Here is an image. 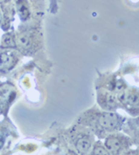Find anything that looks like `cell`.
I'll list each match as a JSON object with an SVG mask.
<instances>
[{
  "instance_id": "cell-2",
  "label": "cell",
  "mask_w": 139,
  "mask_h": 155,
  "mask_svg": "<svg viewBox=\"0 0 139 155\" xmlns=\"http://www.w3.org/2000/svg\"><path fill=\"white\" fill-rule=\"evenodd\" d=\"M99 124L106 129L112 130L117 127L118 118L112 113H104L99 118Z\"/></svg>"
},
{
  "instance_id": "cell-5",
  "label": "cell",
  "mask_w": 139,
  "mask_h": 155,
  "mask_svg": "<svg viewBox=\"0 0 139 155\" xmlns=\"http://www.w3.org/2000/svg\"><path fill=\"white\" fill-rule=\"evenodd\" d=\"M1 45L2 47H5V48H15L16 42H15L13 36L11 34H6L2 38Z\"/></svg>"
},
{
  "instance_id": "cell-6",
  "label": "cell",
  "mask_w": 139,
  "mask_h": 155,
  "mask_svg": "<svg viewBox=\"0 0 139 155\" xmlns=\"http://www.w3.org/2000/svg\"><path fill=\"white\" fill-rule=\"evenodd\" d=\"M18 42L21 47H23V48H29L31 46V38L27 34H21V35H19Z\"/></svg>"
},
{
  "instance_id": "cell-1",
  "label": "cell",
  "mask_w": 139,
  "mask_h": 155,
  "mask_svg": "<svg viewBox=\"0 0 139 155\" xmlns=\"http://www.w3.org/2000/svg\"><path fill=\"white\" fill-rule=\"evenodd\" d=\"M15 64V57L11 51H3L0 53V70L8 71Z\"/></svg>"
},
{
  "instance_id": "cell-9",
  "label": "cell",
  "mask_w": 139,
  "mask_h": 155,
  "mask_svg": "<svg viewBox=\"0 0 139 155\" xmlns=\"http://www.w3.org/2000/svg\"><path fill=\"white\" fill-rule=\"evenodd\" d=\"M2 20V13H1V11H0V22Z\"/></svg>"
},
{
  "instance_id": "cell-7",
  "label": "cell",
  "mask_w": 139,
  "mask_h": 155,
  "mask_svg": "<svg viewBox=\"0 0 139 155\" xmlns=\"http://www.w3.org/2000/svg\"><path fill=\"white\" fill-rule=\"evenodd\" d=\"M93 154H107V152L105 151L104 148L101 147H97L94 149Z\"/></svg>"
},
{
  "instance_id": "cell-3",
  "label": "cell",
  "mask_w": 139,
  "mask_h": 155,
  "mask_svg": "<svg viewBox=\"0 0 139 155\" xmlns=\"http://www.w3.org/2000/svg\"><path fill=\"white\" fill-rule=\"evenodd\" d=\"M90 141L87 138H81L76 143V148L79 153H85L90 147Z\"/></svg>"
},
{
  "instance_id": "cell-10",
  "label": "cell",
  "mask_w": 139,
  "mask_h": 155,
  "mask_svg": "<svg viewBox=\"0 0 139 155\" xmlns=\"http://www.w3.org/2000/svg\"><path fill=\"white\" fill-rule=\"evenodd\" d=\"M6 0H0V4H2V3H4V2H5Z\"/></svg>"
},
{
  "instance_id": "cell-8",
  "label": "cell",
  "mask_w": 139,
  "mask_h": 155,
  "mask_svg": "<svg viewBox=\"0 0 139 155\" xmlns=\"http://www.w3.org/2000/svg\"><path fill=\"white\" fill-rule=\"evenodd\" d=\"M3 144H4V141L2 139H0V149L2 148V146H3Z\"/></svg>"
},
{
  "instance_id": "cell-4",
  "label": "cell",
  "mask_w": 139,
  "mask_h": 155,
  "mask_svg": "<svg viewBox=\"0 0 139 155\" xmlns=\"http://www.w3.org/2000/svg\"><path fill=\"white\" fill-rule=\"evenodd\" d=\"M121 146H122L121 141L117 138H111V137L106 140V147L112 153L118 152V150L121 148Z\"/></svg>"
}]
</instances>
